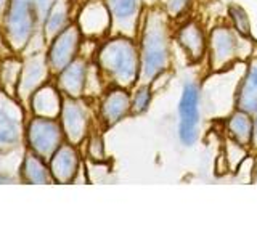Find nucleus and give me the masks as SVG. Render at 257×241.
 <instances>
[{
  "label": "nucleus",
  "mask_w": 257,
  "mask_h": 241,
  "mask_svg": "<svg viewBox=\"0 0 257 241\" xmlns=\"http://www.w3.org/2000/svg\"><path fill=\"white\" fill-rule=\"evenodd\" d=\"M63 21H64L63 13H56V15H53L50 24H48V29H50V31H56V29H58V28L61 26V23H63Z\"/></svg>",
  "instance_id": "21"
},
{
  "label": "nucleus",
  "mask_w": 257,
  "mask_h": 241,
  "mask_svg": "<svg viewBox=\"0 0 257 241\" xmlns=\"http://www.w3.org/2000/svg\"><path fill=\"white\" fill-rule=\"evenodd\" d=\"M188 2H190V0H169V4H167L169 12L174 13V15L180 13L183 8L188 5Z\"/></svg>",
  "instance_id": "20"
},
{
  "label": "nucleus",
  "mask_w": 257,
  "mask_h": 241,
  "mask_svg": "<svg viewBox=\"0 0 257 241\" xmlns=\"http://www.w3.org/2000/svg\"><path fill=\"white\" fill-rule=\"evenodd\" d=\"M31 142L40 153H50L58 142V129L50 120H36L31 127Z\"/></svg>",
  "instance_id": "6"
},
{
  "label": "nucleus",
  "mask_w": 257,
  "mask_h": 241,
  "mask_svg": "<svg viewBox=\"0 0 257 241\" xmlns=\"http://www.w3.org/2000/svg\"><path fill=\"white\" fill-rule=\"evenodd\" d=\"M150 100H151V92L148 87H142L139 92L135 93V98H134V103H132V109L135 112H142L148 108L150 104Z\"/></svg>",
  "instance_id": "18"
},
{
  "label": "nucleus",
  "mask_w": 257,
  "mask_h": 241,
  "mask_svg": "<svg viewBox=\"0 0 257 241\" xmlns=\"http://www.w3.org/2000/svg\"><path fill=\"white\" fill-rule=\"evenodd\" d=\"M32 28V8L29 0H13L10 18H8V29L16 39L28 36Z\"/></svg>",
  "instance_id": "4"
},
{
  "label": "nucleus",
  "mask_w": 257,
  "mask_h": 241,
  "mask_svg": "<svg viewBox=\"0 0 257 241\" xmlns=\"http://www.w3.org/2000/svg\"><path fill=\"white\" fill-rule=\"evenodd\" d=\"M230 132L235 137V140L239 142L241 145H247L251 142V135H252V124L249 120V116L246 112H238L231 117L230 120Z\"/></svg>",
  "instance_id": "12"
},
{
  "label": "nucleus",
  "mask_w": 257,
  "mask_h": 241,
  "mask_svg": "<svg viewBox=\"0 0 257 241\" xmlns=\"http://www.w3.org/2000/svg\"><path fill=\"white\" fill-rule=\"evenodd\" d=\"M254 180H255V182H257V172H255V179H254Z\"/></svg>",
  "instance_id": "23"
},
{
  "label": "nucleus",
  "mask_w": 257,
  "mask_h": 241,
  "mask_svg": "<svg viewBox=\"0 0 257 241\" xmlns=\"http://www.w3.org/2000/svg\"><path fill=\"white\" fill-rule=\"evenodd\" d=\"M180 44L185 47V50L190 53L191 58H201L204 53V39H203V32H201L199 26L196 24H188L180 31L179 36Z\"/></svg>",
  "instance_id": "9"
},
{
  "label": "nucleus",
  "mask_w": 257,
  "mask_h": 241,
  "mask_svg": "<svg viewBox=\"0 0 257 241\" xmlns=\"http://www.w3.org/2000/svg\"><path fill=\"white\" fill-rule=\"evenodd\" d=\"M128 109V96L124 92H112L106 101H104V117L108 119V123L112 124L122 117Z\"/></svg>",
  "instance_id": "10"
},
{
  "label": "nucleus",
  "mask_w": 257,
  "mask_h": 241,
  "mask_svg": "<svg viewBox=\"0 0 257 241\" xmlns=\"http://www.w3.org/2000/svg\"><path fill=\"white\" fill-rule=\"evenodd\" d=\"M254 135H255V143H257V117H255V124H254Z\"/></svg>",
  "instance_id": "22"
},
{
  "label": "nucleus",
  "mask_w": 257,
  "mask_h": 241,
  "mask_svg": "<svg viewBox=\"0 0 257 241\" xmlns=\"http://www.w3.org/2000/svg\"><path fill=\"white\" fill-rule=\"evenodd\" d=\"M53 172L60 180H69L76 174V155L71 148H63L55 156Z\"/></svg>",
  "instance_id": "11"
},
{
  "label": "nucleus",
  "mask_w": 257,
  "mask_h": 241,
  "mask_svg": "<svg viewBox=\"0 0 257 241\" xmlns=\"http://www.w3.org/2000/svg\"><path fill=\"white\" fill-rule=\"evenodd\" d=\"M169 60V47L166 31L158 23L148 20V29L143 36V72L153 77L164 69Z\"/></svg>",
  "instance_id": "1"
},
{
  "label": "nucleus",
  "mask_w": 257,
  "mask_h": 241,
  "mask_svg": "<svg viewBox=\"0 0 257 241\" xmlns=\"http://www.w3.org/2000/svg\"><path fill=\"white\" fill-rule=\"evenodd\" d=\"M212 64L214 68L222 66L228 60L233 58L236 48V39L235 34L230 32L228 29H217L212 34Z\"/></svg>",
  "instance_id": "5"
},
{
  "label": "nucleus",
  "mask_w": 257,
  "mask_h": 241,
  "mask_svg": "<svg viewBox=\"0 0 257 241\" xmlns=\"http://www.w3.org/2000/svg\"><path fill=\"white\" fill-rule=\"evenodd\" d=\"M18 139V129L15 127L13 120L0 112V143H13Z\"/></svg>",
  "instance_id": "15"
},
{
  "label": "nucleus",
  "mask_w": 257,
  "mask_h": 241,
  "mask_svg": "<svg viewBox=\"0 0 257 241\" xmlns=\"http://www.w3.org/2000/svg\"><path fill=\"white\" fill-rule=\"evenodd\" d=\"M238 108L244 112L257 111V58L252 60L247 77L239 90Z\"/></svg>",
  "instance_id": "7"
},
{
  "label": "nucleus",
  "mask_w": 257,
  "mask_h": 241,
  "mask_svg": "<svg viewBox=\"0 0 257 241\" xmlns=\"http://www.w3.org/2000/svg\"><path fill=\"white\" fill-rule=\"evenodd\" d=\"M84 80V66L80 63H76L74 66H71L63 76V87L71 95H79L80 88H82Z\"/></svg>",
  "instance_id": "13"
},
{
  "label": "nucleus",
  "mask_w": 257,
  "mask_h": 241,
  "mask_svg": "<svg viewBox=\"0 0 257 241\" xmlns=\"http://www.w3.org/2000/svg\"><path fill=\"white\" fill-rule=\"evenodd\" d=\"M230 13H231L233 23H235L238 32H241V34H244V36L251 34V29H249L247 15H246V12L243 10V8L238 7V5H231L230 7Z\"/></svg>",
  "instance_id": "16"
},
{
  "label": "nucleus",
  "mask_w": 257,
  "mask_h": 241,
  "mask_svg": "<svg viewBox=\"0 0 257 241\" xmlns=\"http://www.w3.org/2000/svg\"><path fill=\"white\" fill-rule=\"evenodd\" d=\"M28 167L31 169V172H28V179H29L31 182H45V180H47L45 172H44V167L40 166V164L37 163V161L29 159Z\"/></svg>",
  "instance_id": "19"
},
{
  "label": "nucleus",
  "mask_w": 257,
  "mask_h": 241,
  "mask_svg": "<svg viewBox=\"0 0 257 241\" xmlns=\"http://www.w3.org/2000/svg\"><path fill=\"white\" fill-rule=\"evenodd\" d=\"M77 45V32L72 31V28L69 31H66L64 34L56 40L52 50V61L58 69H61L64 64H66L71 58L72 53L76 50Z\"/></svg>",
  "instance_id": "8"
},
{
  "label": "nucleus",
  "mask_w": 257,
  "mask_h": 241,
  "mask_svg": "<svg viewBox=\"0 0 257 241\" xmlns=\"http://www.w3.org/2000/svg\"><path fill=\"white\" fill-rule=\"evenodd\" d=\"M66 126L69 127V134L74 137L76 134V139H79L82 135V127H84V120H82V114L80 111L76 108H69L66 111Z\"/></svg>",
  "instance_id": "17"
},
{
  "label": "nucleus",
  "mask_w": 257,
  "mask_h": 241,
  "mask_svg": "<svg viewBox=\"0 0 257 241\" xmlns=\"http://www.w3.org/2000/svg\"><path fill=\"white\" fill-rule=\"evenodd\" d=\"M108 5L111 8L112 15H114V18L124 21L137 15L140 0H108Z\"/></svg>",
  "instance_id": "14"
},
{
  "label": "nucleus",
  "mask_w": 257,
  "mask_h": 241,
  "mask_svg": "<svg viewBox=\"0 0 257 241\" xmlns=\"http://www.w3.org/2000/svg\"><path fill=\"white\" fill-rule=\"evenodd\" d=\"M104 63H108V69L122 80V82H131L137 69V56L134 45L127 40H116L112 42L103 55Z\"/></svg>",
  "instance_id": "3"
},
{
  "label": "nucleus",
  "mask_w": 257,
  "mask_h": 241,
  "mask_svg": "<svg viewBox=\"0 0 257 241\" xmlns=\"http://www.w3.org/2000/svg\"><path fill=\"white\" fill-rule=\"evenodd\" d=\"M198 101H199V93L198 87L195 84H187L183 87V93L180 98V140L183 145H193L198 139Z\"/></svg>",
  "instance_id": "2"
}]
</instances>
